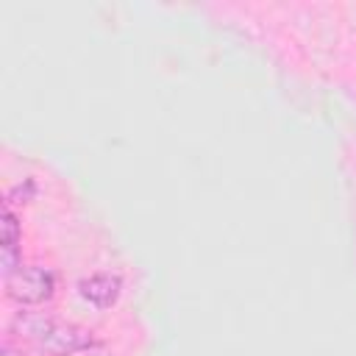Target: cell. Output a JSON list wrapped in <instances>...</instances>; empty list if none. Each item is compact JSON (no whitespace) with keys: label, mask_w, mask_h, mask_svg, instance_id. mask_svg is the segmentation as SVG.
<instances>
[{"label":"cell","mask_w":356,"mask_h":356,"mask_svg":"<svg viewBox=\"0 0 356 356\" xmlns=\"http://www.w3.org/2000/svg\"><path fill=\"white\" fill-rule=\"evenodd\" d=\"M78 292L83 300H89L97 309H111L120 300L122 278L117 273H95L78 281Z\"/></svg>","instance_id":"cell-3"},{"label":"cell","mask_w":356,"mask_h":356,"mask_svg":"<svg viewBox=\"0 0 356 356\" xmlns=\"http://www.w3.org/2000/svg\"><path fill=\"white\" fill-rule=\"evenodd\" d=\"M14 334L31 339L47 356H72L95 348V337L89 328L42 314H19L14 320Z\"/></svg>","instance_id":"cell-1"},{"label":"cell","mask_w":356,"mask_h":356,"mask_svg":"<svg viewBox=\"0 0 356 356\" xmlns=\"http://www.w3.org/2000/svg\"><path fill=\"white\" fill-rule=\"evenodd\" d=\"M19 239H22V228H19V220H17V214L11 211V209H6L3 211V217H0V250H14V248H19Z\"/></svg>","instance_id":"cell-4"},{"label":"cell","mask_w":356,"mask_h":356,"mask_svg":"<svg viewBox=\"0 0 356 356\" xmlns=\"http://www.w3.org/2000/svg\"><path fill=\"white\" fill-rule=\"evenodd\" d=\"M33 195H36V184H33L31 178H25V184H17V186L6 195V200H8V203H28Z\"/></svg>","instance_id":"cell-5"},{"label":"cell","mask_w":356,"mask_h":356,"mask_svg":"<svg viewBox=\"0 0 356 356\" xmlns=\"http://www.w3.org/2000/svg\"><path fill=\"white\" fill-rule=\"evenodd\" d=\"M56 281L53 273L36 264H22L6 275V295L19 306H42L53 298Z\"/></svg>","instance_id":"cell-2"}]
</instances>
